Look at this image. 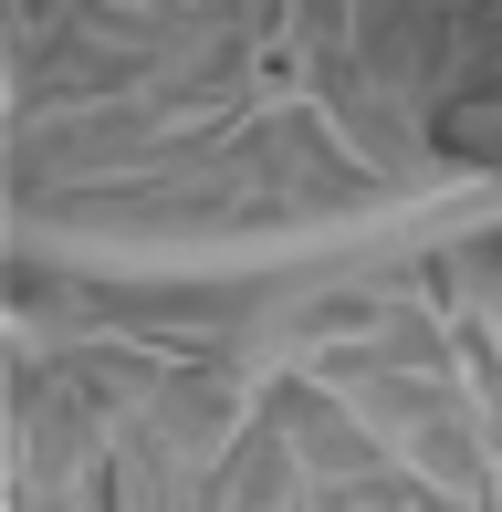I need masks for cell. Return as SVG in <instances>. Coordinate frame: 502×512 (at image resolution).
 Returning <instances> with one entry per match:
<instances>
[{"mask_svg":"<svg viewBox=\"0 0 502 512\" xmlns=\"http://www.w3.org/2000/svg\"><path fill=\"white\" fill-rule=\"evenodd\" d=\"M502 220V189H440V199H387L356 220H293V230H210V241H53V230H21L53 262H95V272H293V262H356V251H398V241H440V230Z\"/></svg>","mask_w":502,"mask_h":512,"instance_id":"6da1fadb","label":"cell"}]
</instances>
